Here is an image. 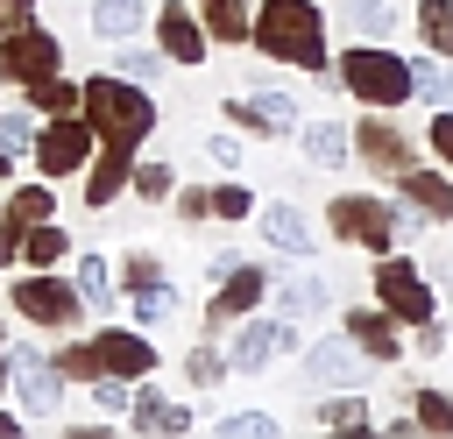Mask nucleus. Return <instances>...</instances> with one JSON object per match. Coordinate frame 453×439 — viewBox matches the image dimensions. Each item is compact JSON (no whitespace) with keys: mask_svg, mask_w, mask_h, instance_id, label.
<instances>
[{"mask_svg":"<svg viewBox=\"0 0 453 439\" xmlns=\"http://www.w3.org/2000/svg\"><path fill=\"white\" fill-rule=\"evenodd\" d=\"M375 297H382V312H396V326L439 319V290H432L425 269L403 262V255H382V262H375Z\"/></svg>","mask_w":453,"mask_h":439,"instance_id":"obj_4","label":"nucleus"},{"mask_svg":"<svg viewBox=\"0 0 453 439\" xmlns=\"http://www.w3.org/2000/svg\"><path fill=\"white\" fill-rule=\"evenodd\" d=\"M127 418H134V432H191V411L170 404V397H156V389H142L127 404Z\"/></svg>","mask_w":453,"mask_h":439,"instance_id":"obj_22","label":"nucleus"},{"mask_svg":"<svg viewBox=\"0 0 453 439\" xmlns=\"http://www.w3.org/2000/svg\"><path fill=\"white\" fill-rule=\"evenodd\" d=\"M226 120H241V127H255V135H290V127H297V99L276 92V85H262L255 99H234Z\"/></svg>","mask_w":453,"mask_h":439,"instance_id":"obj_13","label":"nucleus"},{"mask_svg":"<svg viewBox=\"0 0 453 439\" xmlns=\"http://www.w3.org/2000/svg\"><path fill=\"white\" fill-rule=\"evenodd\" d=\"M396 198H411L418 212H432V220H453V177H439V170H403L396 177Z\"/></svg>","mask_w":453,"mask_h":439,"instance_id":"obj_20","label":"nucleus"},{"mask_svg":"<svg viewBox=\"0 0 453 439\" xmlns=\"http://www.w3.org/2000/svg\"><path fill=\"white\" fill-rule=\"evenodd\" d=\"M78 99H85V92H78V85H64L57 71L28 85V106H35V113H78Z\"/></svg>","mask_w":453,"mask_h":439,"instance_id":"obj_29","label":"nucleus"},{"mask_svg":"<svg viewBox=\"0 0 453 439\" xmlns=\"http://www.w3.org/2000/svg\"><path fill=\"white\" fill-rule=\"evenodd\" d=\"M78 113H85V120H92V135H99V142H113V149H142V135L156 127V99H149V85H134V78H120V71L85 78Z\"/></svg>","mask_w":453,"mask_h":439,"instance_id":"obj_1","label":"nucleus"},{"mask_svg":"<svg viewBox=\"0 0 453 439\" xmlns=\"http://www.w3.org/2000/svg\"><path fill=\"white\" fill-rule=\"evenodd\" d=\"M205 35H212V42H248L255 21H248L241 0H205Z\"/></svg>","mask_w":453,"mask_h":439,"instance_id":"obj_25","label":"nucleus"},{"mask_svg":"<svg viewBox=\"0 0 453 439\" xmlns=\"http://www.w3.org/2000/svg\"><path fill=\"white\" fill-rule=\"evenodd\" d=\"M219 432H234V439H262V432H276V418H262V411H241V418H226Z\"/></svg>","mask_w":453,"mask_h":439,"instance_id":"obj_41","label":"nucleus"},{"mask_svg":"<svg viewBox=\"0 0 453 439\" xmlns=\"http://www.w3.org/2000/svg\"><path fill=\"white\" fill-rule=\"evenodd\" d=\"M262 234H269V248H283V255H311V248H319V234H311V220H304L297 205H262Z\"/></svg>","mask_w":453,"mask_h":439,"instance_id":"obj_21","label":"nucleus"},{"mask_svg":"<svg viewBox=\"0 0 453 439\" xmlns=\"http://www.w3.org/2000/svg\"><path fill=\"white\" fill-rule=\"evenodd\" d=\"M255 50L297 71H326V21L311 0H262L255 14Z\"/></svg>","mask_w":453,"mask_h":439,"instance_id":"obj_2","label":"nucleus"},{"mask_svg":"<svg viewBox=\"0 0 453 439\" xmlns=\"http://www.w3.org/2000/svg\"><path fill=\"white\" fill-rule=\"evenodd\" d=\"M411 71H418V92H425V99H439V85H446V71H439V64H411Z\"/></svg>","mask_w":453,"mask_h":439,"instance_id":"obj_47","label":"nucleus"},{"mask_svg":"<svg viewBox=\"0 0 453 439\" xmlns=\"http://www.w3.org/2000/svg\"><path fill=\"white\" fill-rule=\"evenodd\" d=\"M113 71H120V78H134V85H156V78H163V57H149V50H120V57H113Z\"/></svg>","mask_w":453,"mask_h":439,"instance_id":"obj_34","label":"nucleus"},{"mask_svg":"<svg viewBox=\"0 0 453 439\" xmlns=\"http://www.w3.org/2000/svg\"><path fill=\"white\" fill-rule=\"evenodd\" d=\"M432 276H439V283H446V297H453V262H446V255H432Z\"/></svg>","mask_w":453,"mask_h":439,"instance_id":"obj_49","label":"nucleus"},{"mask_svg":"<svg viewBox=\"0 0 453 439\" xmlns=\"http://www.w3.org/2000/svg\"><path fill=\"white\" fill-rule=\"evenodd\" d=\"M92 361H99V375H149L156 368V347L142 340V333H127V326H106V333H92Z\"/></svg>","mask_w":453,"mask_h":439,"instance_id":"obj_10","label":"nucleus"},{"mask_svg":"<svg viewBox=\"0 0 453 439\" xmlns=\"http://www.w3.org/2000/svg\"><path fill=\"white\" fill-rule=\"evenodd\" d=\"M326 227H333L340 241L382 255V248L396 241V205H389V198H368V191H340V198L326 205Z\"/></svg>","mask_w":453,"mask_h":439,"instance_id":"obj_5","label":"nucleus"},{"mask_svg":"<svg viewBox=\"0 0 453 439\" xmlns=\"http://www.w3.org/2000/svg\"><path fill=\"white\" fill-rule=\"evenodd\" d=\"M78 290H85L92 304H106V297H113V290H106V262H99V255H85V262H78Z\"/></svg>","mask_w":453,"mask_h":439,"instance_id":"obj_38","label":"nucleus"},{"mask_svg":"<svg viewBox=\"0 0 453 439\" xmlns=\"http://www.w3.org/2000/svg\"><path fill=\"white\" fill-rule=\"evenodd\" d=\"M347 340H354L368 361H396V354H403L396 312H382V304H354V312H347Z\"/></svg>","mask_w":453,"mask_h":439,"instance_id":"obj_14","label":"nucleus"},{"mask_svg":"<svg viewBox=\"0 0 453 439\" xmlns=\"http://www.w3.org/2000/svg\"><path fill=\"white\" fill-rule=\"evenodd\" d=\"M340 21L368 42H389L396 35V0H340Z\"/></svg>","mask_w":453,"mask_h":439,"instance_id":"obj_23","label":"nucleus"},{"mask_svg":"<svg viewBox=\"0 0 453 439\" xmlns=\"http://www.w3.org/2000/svg\"><path fill=\"white\" fill-rule=\"evenodd\" d=\"M156 42H163L170 64H198L212 35H205V21H198L191 7H156Z\"/></svg>","mask_w":453,"mask_h":439,"instance_id":"obj_12","label":"nucleus"},{"mask_svg":"<svg viewBox=\"0 0 453 439\" xmlns=\"http://www.w3.org/2000/svg\"><path fill=\"white\" fill-rule=\"evenodd\" d=\"M7 220H14V227H35V220H50V191H42V184H21V191L7 198Z\"/></svg>","mask_w":453,"mask_h":439,"instance_id":"obj_33","label":"nucleus"},{"mask_svg":"<svg viewBox=\"0 0 453 439\" xmlns=\"http://www.w3.org/2000/svg\"><path fill=\"white\" fill-rule=\"evenodd\" d=\"M14 397H21L28 411H50V404H64V368H50L35 347H21V354H14Z\"/></svg>","mask_w":453,"mask_h":439,"instance_id":"obj_16","label":"nucleus"},{"mask_svg":"<svg viewBox=\"0 0 453 439\" xmlns=\"http://www.w3.org/2000/svg\"><path fill=\"white\" fill-rule=\"evenodd\" d=\"M319 425L326 432H368V404L361 397H333V404H319Z\"/></svg>","mask_w":453,"mask_h":439,"instance_id":"obj_31","label":"nucleus"},{"mask_svg":"<svg viewBox=\"0 0 453 439\" xmlns=\"http://www.w3.org/2000/svg\"><path fill=\"white\" fill-rule=\"evenodd\" d=\"M0 382H7V361H0Z\"/></svg>","mask_w":453,"mask_h":439,"instance_id":"obj_52","label":"nucleus"},{"mask_svg":"<svg viewBox=\"0 0 453 439\" xmlns=\"http://www.w3.org/2000/svg\"><path fill=\"white\" fill-rule=\"evenodd\" d=\"M57 368H64V375H78V382H99V361H92V340H85V347H64V354H57Z\"/></svg>","mask_w":453,"mask_h":439,"instance_id":"obj_39","label":"nucleus"},{"mask_svg":"<svg viewBox=\"0 0 453 439\" xmlns=\"http://www.w3.org/2000/svg\"><path fill=\"white\" fill-rule=\"evenodd\" d=\"M21 248H28V262H35V269H50V262H64V248H71V241H64L50 220H35V227H21Z\"/></svg>","mask_w":453,"mask_h":439,"instance_id":"obj_30","label":"nucleus"},{"mask_svg":"<svg viewBox=\"0 0 453 439\" xmlns=\"http://www.w3.org/2000/svg\"><path fill=\"white\" fill-rule=\"evenodd\" d=\"M276 347H297V319H248L241 333H234V354H226V368H241V375H255V368H269L276 361Z\"/></svg>","mask_w":453,"mask_h":439,"instance_id":"obj_9","label":"nucleus"},{"mask_svg":"<svg viewBox=\"0 0 453 439\" xmlns=\"http://www.w3.org/2000/svg\"><path fill=\"white\" fill-rule=\"evenodd\" d=\"M354 149L368 156V170H375V177H403V170H411V142L396 135V120H361Z\"/></svg>","mask_w":453,"mask_h":439,"instance_id":"obj_15","label":"nucleus"},{"mask_svg":"<svg viewBox=\"0 0 453 439\" xmlns=\"http://www.w3.org/2000/svg\"><path fill=\"white\" fill-rule=\"evenodd\" d=\"M127 297H134V319H142V326H156V319H170V312H177V290H170L163 276L127 283Z\"/></svg>","mask_w":453,"mask_h":439,"instance_id":"obj_26","label":"nucleus"},{"mask_svg":"<svg viewBox=\"0 0 453 439\" xmlns=\"http://www.w3.org/2000/svg\"><path fill=\"white\" fill-rule=\"evenodd\" d=\"M347 149H354V142H347V127H340V120H311V127H304V156H311L319 170H340V163H347Z\"/></svg>","mask_w":453,"mask_h":439,"instance_id":"obj_24","label":"nucleus"},{"mask_svg":"<svg viewBox=\"0 0 453 439\" xmlns=\"http://www.w3.org/2000/svg\"><path fill=\"white\" fill-rule=\"evenodd\" d=\"M418 28H425L432 57H453V0H418Z\"/></svg>","mask_w":453,"mask_h":439,"instance_id":"obj_28","label":"nucleus"},{"mask_svg":"<svg viewBox=\"0 0 453 439\" xmlns=\"http://www.w3.org/2000/svg\"><path fill=\"white\" fill-rule=\"evenodd\" d=\"M0 177H7V149H0Z\"/></svg>","mask_w":453,"mask_h":439,"instance_id":"obj_51","label":"nucleus"},{"mask_svg":"<svg viewBox=\"0 0 453 439\" xmlns=\"http://www.w3.org/2000/svg\"><path fill=\"white\" fill-rule=\"evenodd\" d=\"M432 149H439V156H446V163H453V106H446V113H439V120H432Z\"/></svg>","mask_w":453,"mask_h":439,"instance_id":"obj_45","label":"nucleus"},{"mask_svg":"<svg viewBox=\"0 0 453 439\" xmlns=\"http://www.w3.org/2000/svg\"><path fill=\"white\" fill-rule=\"evenodd\" d=\"M142 14H149L142 0H92V28H99V35H113V42H120V35H134V28H142Z\"/></svg>","mask_w":453,"mask_h":439,"instance_id":"obj_27","label":"nucleus"},{"mask_svg":"<svg viewBox=\"0 0 453 439\" xmlns=\"http://www.w3.org/2000/svg\"><path fill=\"white\" fill-rule=\"evenodd\" d=\"M85 156H92V120H71V113H57V120L35 135V170H42V177H71Z\"/></svg>","mask_w":453,"mask_h":439,"instance_id":"obj_7","label":"nucleus"},{"mask_svg":"<svg viewBox=\"0 0 453 439\" xmlns=\"http://www.w3.org/2000/svg\"><path fill=\"white\" fill-rule=\"evenodd\" d=\"M0 149H7V156L35 149V120H28V113H0Z\"/></svg>","mask_w":453,"mask_h":439,"instance_id":"obj_35","label":"nucleus"},{"mask_svg":"<svg viewBox=\"0 0 453 439\" xmlns=\"http://www.w3.org/2000/svg\"><path fill=\"white\" fill-rule=\"evenodd\" d=\"M120 184H134V149H113V142H99V163H92V177H85V205H106V198H120Z\"/></svg>","mask_w":453,"mask_h":439,"instance_id":"obj_19","label":"nucleus"},{"mask_svg":"<svg viewBox=\"0 0 453 439\" xmlns=\"http://www.w3.org/2000/svg\"><path fill=\"white\" fill-rule=\"evenodd\" d=\"M184 375H191V382H219V375H226V361H219L212 347H198V354L184 361Z\"/></svg>","mask_w":453,"mask_h":439,"instance_id":"obj_40","label":"nucleus"},{"mask_svg":"<svg viewBox=\"0 0 453 439\" xmlns=\"http://www.w3.org/2000/svg\"><path fill=\"white\" fill-rule=\"evenodd\" d=\"M304 375H311L319 389H354V382L368 375V354H361L354 340H319V347H304Z\"/></svg>","mask_w":453,"mask_h":439,"instance_id":"obj_11","label":"nucleus"},{"mask_svg":"<svg viewBox=\"0 0 453 439\" xmlns=\"http://www.w3.org/2000/svg\"><path fill=\"white\" fill-rule=\"evenodd\" d=\"M340 85H347L361 106H403V99L418 92V71H411L396 50H382V42H361V50L340 57Z\"/></svg>","mask_w":453,"mask_h":439,"instance_id":"obj_3","label":"nucleus"},{"mask_svg":"<svg viewBox=\"0 0 453 439\" xmlns=\"http://www.w3.org/2000/svg\"><path fill=\"white\" fill-rule=\"evenodd\" d=\"M78 297H85L78 283H64V276H42V269L14 283V312H21L28 326H71V319H78Z\"/></svg>","mask_w":453,"mask_h":439,"instance_id":"obj_6","label":"nucleus"},{"mask_svg":"<svg viewBox=\"0 0 453 439\" xmlns=\"http://www.w3.org/2000/svg\"><path fill=\"white\" fill-rule=\"evenodd\" d=\"M50 71H57V35H50V28H7V35H0V78L35 85V78H50Z\"/></svg>","mask_w":453,"mask_h":439,"instance_id":"obj_8","label":"nucleus"},{"mask_svg":"<svg viewBox=\"0 0 453 439\" xmlns=\"http://www.w3.org/2000/svg\"><path fill=\"white\" fill-rule=\"evenodd\" d=\"M177 212H184V220H205V212H212V191H177Z\"/></svg>","mask_w":453,"mask_h":439,"instance_id":"obj_43","label":"nucleus"},{"mask_svg":"<svg viewBox=\"0 0 453 439\" xmlns=\"http://www.w3.org/2000/svg\"><path fill=\"white\" fill-rule=\"evenodd\" d=\"M212 212H219V220H248V212H255V198H248L241 184H219V191H212Z\"/></svg>","mask_w":453,"mask_h":439,"instance_id":"obj_37","label":"nucleus"},{"mask_svg":"<svg viewBox=\"0 0 453 439\" xmlns=\"http://www.w3.org/2000/svg\"><path fill=\"white\" fill-rule=\"evenodd\" d=\"M439 106H453V78H446V85H439Z\"/></svg>","mask_w":453,"mask_h":439,"instance_id":"obj_50","label":"nucleus"},{"mask_svg":"<svg viewBox=\"0 0 453 439\" xmlns=\"http://www.w3.org/2000/svg\"><path fill=\"white\" fill-rule=\"evenodd\" d=\"M219 283H226V290L212 297V326H226V319H241V312H255V304H262V290H269V269H255V262H234Z\"/></svg>","mask_w":453,"mask_h":439,"instance_id":"obj_17","label":"nucleus"},{"mask_svg":"<svg viewBox=\"0 0 453 439\" xmlns=\"http://www.w3.org/2000/svg\"><path fill=\"white\" fill-rule=\"evenodd\" d=\"M326 304H333V283H326L319 269H297V276L276 283V312H283V319H319Z\"/></svg>","mask_w":453,"mask_h":439,"instance_id":"obj_18","label":"nucleus"},{"mask_svg":"<svg viewBox=\"0 0 453 439\" xmlns=\"http://www.w3.org/2000/svg\"><path fill=\"white\" fill-rule=\"evenodd\" d=\"M205 156H212V163H226V170H234V163H241V142H234V135H212V142H205Z\"/></svg>","mask_w":453,"mask_h":439,"instance_id":"obj_42","label":"nucleus"},{"mask_svg":"<svg viewBox=\"0 0 453 439\" xmlns=\"http://www.w3.org/2000/svg\"><path fill=\"white\" fill-rule=\"evenodd\" d=\"M418 354H446V326H439V319L418 326Z\"/></svg>","mask_w":453,"mask_h":439,"instance_id":"obj_44","label":"nucleus"},{"mask_svg":"<svg viewBox=\"0 0 453 439\" xmlns=\"http://www.w3.org/2000/svg\"><path fill=\"white\" fill-rule=\"evenodd\" d=\"M28 7H35V0H0V35H7V28H28Z\"/></svg>","mask_w":453,"mask_h":439,"instance_id":"obj_46","label":"nucleus"},{"mask_svg":"<svg viewBox=\"0 0 453 439\" xmlns=\"http://www.w3.org/2000/svg\"><path fill=\"white\" fill-rule=\"evenodd\" d=\"M14 255H21V227H14V220H7V234H0V269H7V262H14Z\"/></svg>","mask_w":453,"mask_h":439,"instance_id":"obj_48","label":"nucleus"},{"mask_svg":"<svg viewBox=\"0 0 453 439\" xmlns=\"http://www.w3.org/2000/svg\"><path fill=\"white\" fill-rule=\"evenodd\" d=\"M411 404H418V411H411L418 432H453V397H446V389H418Z\"/></svg>","mask_w":453,"mask_h":439,"instance_id":"obj_32","label":"nucleus"},{"mask_svg":"<svg viewBox=\"0 0 453 439\" xmlns=\"http://www.w3.org/2000/svg\"><path fill=\"white\" fill-rule=\"evenodd\" d=\"M170 184H177L170 163H142V170H134V191H142V198H170Z\"/></svg>","mask_w":453,"mask_h":439,"instance_id":"obj_36","label":"nucleus"}]
</instances>
